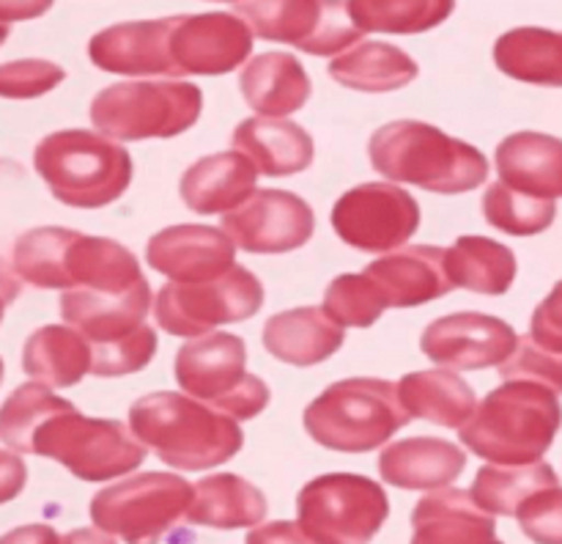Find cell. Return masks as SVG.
<instances>
[{
  "label": "cell",
  "mask_w": 562,
  "mask_h": 544,
  "mask_svg": "<svg viewBox=\"0 0 562 544\" xmlns=\"http://www.w3.org/2000/svg\"><path fill=\"white\" fill-rule=\"evenodd\" d=\"M130 429L146 448L176 470H209L239 454V421L179 393L157 390L130 407Z\"/></svg>",
  "instance_id": "1"
},
{
  "label": "cell",
  "mask_w": 562,
  "mask_h": 544,
  "mask_svg": "<svg viewBox=\"0 0 562 544\" xmlns=\"http://www.w3.org/2000/svg\"><path fill=\"white\" fill-rule=\"evenodd\" d=\"M560 426L562 407L554 390L536 382H505L481 401L461 429V443L494 465H536L552 448Z\"/></svg>",
  "instance_id": "2"
},
{
  "label": "cell",
  "mask_w": 562,
  "mask_h": 544,
  "mask_svg": "<svg viewBox=\"0 0 562 544\" xmlns=\"http://www.w3.org/2000/svg\"><path fill=\"white\" fill-rule=\"evenodd\" d=\"M371 165L390 181L428 192H467L486 181L488 163L475 146L445 135L426 121H390L368 143Z\"/></svg>",
  "instance_id": "3"
},
{
  "label": "cell",
  "mask_w": 562,
  "mask_h": 544,
  "mask_svg": "<svg viewBox=\"0 0 562 544\" xmlns=\"http://www.w3.org/2000/svg\"><path fill=\"white\" fill-rule=\"evenodd\" d=\"M409 421L398 385L376 377L340 379L305 410V432L340 454H368Z\"/></svg>",
  "instance_id": "4"
},
{
  "label": "cell",
  "mask_w": 562,
  "mask_h": 544,
  "mask_svg": "<svg viewBox=\"0 0 562 544\" xmlns=\"http://www.w3.org/2000/svg\"><path fill=\"white\" fill-rule=\"evenodd\" d=\"M33 168L60 203L102 209L119 201L132 181V157L124 146L88 130H64L42 137Z\"/></svg>",
  "instance_id": "5"
},
{
  "label": "cell",
  "mask_w": 562,
  "mask_h": 544,
  "mask_svg": "<svg viewBox=\"0 0 562 544\" xmlns=\"http://www.w3.org/2000/svg\"><path fill=\"white\" fill-rule=\"evenodd\" d=\"M203 110V93L187 80L115 82L93 97L91 124L115 141L176 137L190 130Z\"/></svg>",
  "instance_id": "6"
},
{
  "label": "cell",
  "mask_w": 562,
  "mask_h": 544,
  "mask_svg": "<svg viewBox=\"0 0 562 544\" xmlns=\"http://www.w3.org/2000/svg\"><path fill=\"white\" fill-rule=\"evenodd\" d=\"M247 346L239 335L212 333L192 338L176 355L173 374L179 388L234 421H250L267 410L269 388L247 371Z\"/></svg>",
  "instance_id": "7"
},
{
  "label": "cell",
  "mask_w": 562,
  "mask_h": 544,
  "mask_svg": "<svg viewBox=\"0 0 562 544\" xmlns=\"http://www.w3.org/2000/svg\"><path fill=\"white\" fill-rule=\"evenodd\" d=\"M192 492L195 487L173 473H140L93 495L91 520L126 544H157L190 511Z\"/></svg>",
  "instance_id": "8"
},
{
  "label": "cell",
  "mask_w": 562,
  "mask_h": 544,
  "mask_svg": "<svg viewBox=\"0 0 562 544\" xmlns=\"http://www.w3.org/2000/svg\"><path fill=\"white\" fill-rule=\"evenodd\" d=\"M300 528L316 544H368L390 514L384 489L357 473H327L296 495Z\"/></svg>",
  "instance_id": "9"
},
{
  "label": "cell",
  "mask_w": 562,
  "mask_h": 544,
  "mask_svg": "<svg viewBox=\"0 0 562 544\" xmlns=\"http://www.w3.org/2000/svg\"><path fill=\"white\" fill-rule=\"evenodd\" d=\"M33 454L60 462L82 481H108L137 470L146 445L121 421L86 418L77 410L53 418L33 440Z\"/></svg>",
  "instance_id": "10"
},
{
  "label": "cell",
  "mask_w": 562,
  "mask_h": 544,
  "mask_svg": "<svg viewBox=\"0 0 562 544\" xmlns=\"http://www.w3.org/2000/svg\"><path fill=\"white\" fill-rule=\"evenodd\" d=\"M263 306V286L250 269L234 267L206 284H165L154 300V313L165 333L203 338L220 324L245 322Z\"/></svg>",
  "instance_id": "11"
},
{
  "label": "cell",
  "mask_w": 562,
  "mask_h": 544,
  "mask_svg": "<svg viewBox=\"0 0 562 544\" xmlns=\"http://www.w3.org/2000/svg\"><path fill=\"white\" fill-rule=\"evenodd\" d=\"M420 225V207L398 185L371 181L344 192L333 207V229L346 245L387 253L404 245Z\"/></svg>",
  "instance_id": "12"
},
{
  "label": "cell",
  "mask_w": 562,
  "mask_h": 544,
  "mask_svg": "<svg viewBox=\"0 0 562 544\" xmlns=\"http://www.w3.org/2000/svg\"><path fill=\"white\" fill-rule=\"evenodd\" d=\"M236 14L250 22L252 31L269 42H283L311 55H344L346 47L360 42L362 31L351 25L346 3H313V0H285V3H239Z\"/></svg>",
  "instance_id": "13"
},
{
  "label": "cell",
  "mask_w": 562,
  "mask_h": 544,
  "mask_svg": "<svg viewBox=\"0 0 562 544\" xmlns=\"http://www.w3.org/2000/svg\"><path fill=\"white\" fill-rule=\"evenodd\" d=\"M223 231L247 253H289L311 240L316 214L294 192L258 190L239 209L223 214Z\"/></svg>",
  "instance_id": "14"
},
{
  "label": "cell",
  "mask_w": 562,
  "mask_h": 544,
  "mask_svg": "<svg viewBox=\"0 0 562 544\" xmlns=\"http://www.w3.org/2000/svg\"><path fill=\"white\" fill-rule=\"evenodd\" d=\"M420 346L437 366L475 371L508 363L519 346V335L503 319L461 311L428 324L423 330Z\"/></svg>",
  "instance_id": "15"
},
{
  "label": "cell",
  "mask_w": 562,
  "mask_h": 544,
  "mask_svg": "<svg viewBox=\"0 0 562 544\" xmlns=\"http://www.w3.org/2000/svg\"><path fill=\"white\" fill-rule=\"evenodd\" d=\"M252 53V31L239 14L209 11V14L176 16L170 36V58L179 77L228 75Z\"/></svg>",
  "instance_id": "16"
},
{
  "label": "cell",
  "mask_w": 562,
  "mask_h": 544,
  "mask_svg": "<svg viewBox=\"0 0 562 544\" xmlns=\"http://www.w3.org/2000/svg\"><path fill=\"white\" fill-rule=\"evenodd\" d=\"M236 245L225 231L212 225H170L154 234L146 245V262L151 269L173 278V284H206L228 275Z\"/></svg>",
  "instance_id": "17"
},
{
  "label": "cell",
  "mask_w": 562,
  "mask_h": 544,
  "mask_svg": "<svg viewBox=\"0 0 562 544\" xmlns=\"http://www.w3.org/2000/svg\"><path fill=\"white\" fill-rule=\"evenodd\" d=\"M176 16L143 22H121V25L104 27L88 44L93 66L110 71V75L126 77H176L173 58H170V36H173Z\"/></svg>",
  "instance_id": "18"
},
{
  "label": "cell",
  "mask_w": 562,
  "mask_h": 544,
  "mask_svg": "<svg viewBox=\"0 0 562 544\" xmlns=\"http://www.w3.org/2000/svg\"><path fill=\"white\" fill-rule=\"evenodd\" d=\"M151 311V289L143 280L124 295H102V291L71 289L60 295V317L93 346L113 344L137 333Z\"/></svg>",
  "instance_id": "19"
},
{
  "label": "cell",
  "mask_w": 562,
  "mask_h": 544,
  "mask_svg": "<svg viewBox=\"0 0 562 544\" xmlns=\"http://www.w3.org/2000/svg\"><path fill=\"white\" fill-rule=\"evenodd\" d=\"M445 247L434 245L404 247L368 264L366 275L373 280L387 308L423 306L453 289L445 267Z\"/></svg>",
  "instance_id": "20"
},
{
  "label": "cell",
  "mask_w": 562,
  "mask_h": 544,
  "mask_svg": "<svg viewBox=\"0 0 562 544\" xmlns=\"http://www.w3.org/2000/svg\"><path fill=\"white\" fill-rule=\"evenodd\" d=\"M412 544H503L497 522L467 489H437L412 511Z\"/></svg>",
  "instance_id": "21"
},
{
  "label": "cell",
  "mask_w": 562,
  "mask_h": 544,
  "mask_svg": "<svg viewBox=\"0 0 562 544\" xmlns=\"http://www.w3.org/2000/svg\"><path fill=\"white\" fill-rule=\"evenodd\" d=\"M256 181L258 168L245 154H209L181 176V198L198 214H231L256 196Z\"/></svg>",
  "instance_id": "22"
},
{
  "label": "cell",
  "mask_w": 562,
  "mask_h": 544,
  "mask_svg": "<svg viewBox=\"0 0 562 544\" xmlns=\"http://www.w3.org/2000/svg\"><path fill=\"white\" fill-rule=\"evenodd\" d=\"M467 454L439 437H409L387 445L379 456V473L398 489H439L464 473Z\"/></svg>",
  "instance_id": "23"
},
{
  "label": "cell",
  "mask_w": 562,
  "mask_h": 544,
  "mask_svg": "<svg viewBox=\"0 0 562 544\" xmlns=\"http://www.w3.org/2000/svg\"><path fill=\"white\" fill-rule=\"evenodd\" d=\"M239 88L245 102L261 119H280L305 108L313 86L300 58L289 53H261L241 69Z\"/></svg>",
  "instance_id": "24"
},
{
  "label": "cell",
  "mask_w": 562,
  "mask_h": 544,
  "mask_svg": "<svg viewBox=\"0 0 562 544\" xmlns=\"http://www.w3.org/2000/svg\"><path fill=\"white\" fill-rule=\"evenodd\" d=\"M499 181L536 198L562 196V141L543 132H516L497 146Z\"/></svg>",
  "instance_id": "25"
},
{
  "label": "cell",
  "mask_w": 562,
  "mask_h": 544,
  "mask_svg": "<svg viewBox=\"0 0 562 544\" xmlns=\"http://www.w3.org/2000/svg\"><path fill=\"white\" fill-rule=\"evenodd\" d=\"M234 152L245 154L258 174L291 176L311 168L313 146L311 132L285 119H245L234 130Z\"/></svg>",
  "instance_id": "26"
},
{
  "label": "cell",
  "mask_w": 562,
  "mask_h": 544,
  "mask_svg": "<svg viewBox=\"0 0 562 544\" xmlns=\"http://www.w3.org/2000/svg\"><path fill=\"white\" fill-rule=\"evenodd\" d=\"M344 338V327L316 306L274 313L263 327V346L269 355L302 368L327 360L340 349Z\"/></svg>",
  "instance_id": "27"
},
{
  "label": "cell",
  "mask_w": 562,
  "mask_h": 544,
  "mask_svg": "<svg viewBox=\"0 0 562 544\" xmlns=\"http://www.w3.org/2000/svg\"><path fill=\"white\" fill-rule=\"evenodd\" d=\"M66 280H69V291L86 289L102 291V295H124L146 278L137 258L124 245L77 231L66 253Z\"/></svg>",
  "instance_id": "28"
},
{
  "label": "cell",
  "mask_w": 562,
  "mask_h": 544,
  "mask_svg": "<svg viewBox=\"0 0 562 544\" xmlns=\"http://www.w3.org/2000/svg\"><path fill=\"white\" fill-rule=\"evenodd\" d=\"M91 344L69 324H44L22 349V371L49 388H71L91 374Z\"/></svg>",
  "instance_id": "29"
},
{
  "label": "cell",
  "mask_w": 562,
  "mask_h": 544,
  "mask_svg": "<svg viewBox=\"0 0 562 544\" xmlns=\"http://www.w3.org/2000/svg\"><path fill=\"white\" fill-rule=\"evenodd\" d=\"M398 393L412 418H423V421L459 429V432L477 410L475 390L450 368L406 374L398 382Z\"/></svg>",
  "instance_id": "30"
},
{
  "label": "cell",
  "mask_w": 562,
  "mask_h": 544,
  "mask_svg": "<svg viewBox=\"0 0 562 544\" xmlns=\"http://www.w3.org/2000/svg\"><path fill=\"white\" fill-rule=\"evenodd\" d=\"M267 511L269 506L261 489L252 487L236 473H217V476H206L195 484L187 520L195 525L234 531V528L258 525Z\"/></svg>",
  "instance_id": "31"
},
{
  "label": "cell",
  "mask_w": 562,
  "mask_h": 544,
  "mask_svg": "<svg viewBox=\"0 0 562 544\" xmlns=\"http://www.w3.org/2000/svg\"><path fill=\"white\" fill-rule=\"evenodd\" d=\"M450 284L477 295H505L516 278V256L488 236H459L445 253Z\"/></svg>",
  "instance_id": "32"
},
{
  "label": "cell",
  "mask_w": 562,
  "mask_h": 544,
  "mask_svg": "<svg viewBox=\"0 0 562 544\" xmlns=\"http://www.w3.org/2000/svg\"><path fill=\"white\" fill-rule=\"evenodd\" d=\"M415 58L387 42H366L329 64V75L346 88L366 93H387L409 86L417 77Z\"/></svg>",
  "instance_id": "33"
},
{
  "label": "cell",
  "mask_w": 562,
  "mask_h": 544,
  "mask_svg": "<svg viewBox=\"0 0 562 544\" xmlns=\"http://www.w3.org/2000/svg\"><path fill=\"white\" fill-rule=\"evenodd\" d=\"M499 71L536 86H562V33L547 27H516L494 44Z\"/></svg>",
  "instance_id": "34"
},
{
  "label": "cell",
  "mask_w": 562,
  "mask_h": 544,
  "mask_svg": "<svg viewBox=\"0 0 562 544\" xmlns=\"http://www.w3.org/2000/svg\"><path fill=\"white\" fill-rule=\"evenodd\" d=\"M560 476L554 473L552 465L547 462H536V465H519V467H503V465H486L477 470L475 484H472V498L483 511L492 514H519L521 506L538 492L547 489H558Z\"/></svg>",
  "instance_id": "35"
},
{
  "label": "cell",
  "mask_w": 562,
  "mask_h": 544,
  "mask_svg": "<svg viewBox=\"0 0 562 544\" xmlns=\"http://www.w3.org/2000/svg\"><path fill=\"white\" fill-rule=\"evenodd\" d=\"M77 231L60 229V225H42L31 229L14 242L11 253V269L16 278L36 289H64L69 291L66 280V253L75 242Z\"/></svg>",
  "instance_id": "36"
},
{
  "label": "cell",
  "mask_w": 562,
  "mask_h": 544,
  "mask_svg": "<svg viewBox=\"0 0 562 544\" xmlns=\"http://www.w3.org/2000/svg\"><path fill=\"white\" fill-rule=\"evenodd\" d=\"M77 410L47 385L25 382L0 404V440L16 454H33V440L53 418Z\"/></svg>",
  "instance_id": "37"
},
{
  "label": "cell",
  "mask_w": 562,
  "mask_h": 544,
  "mask_svg": "<svg viewBox=\"0 0 562 544\" xmlns=\"http://www.w3.org/2000/svg\"><path fill=\"white\" fill-rule=\"evenodd\" d=\"M346 5L357 31L371 33H423L453 14L450 0H355Z\"/></svg>",
  "instance_id": "38"
},
{
  "label": "cell",
  "mask_w": 562,
  "mask_h": 544,
  "mask_svg": "<svg viewBox=\"0 0 562 544\" xmlns=\"http://www.w3.org/2000/svg\"><path fill=\"white\" fill-rule=\"evenodd\" d=\"M483 212L494 229L514 236H532L547 231L554 223L558 207L549 198L527 196V192L510 190L508 185L497 181L486 190L483 198Z\"/></svg>",
  "instance_id": "39"
},
{
  "label": "cell",
  "mask_w": 562,
  "mask_h": 544,
  "mask_svg": "<svg viewBox=\"0 0 562 544\" xmlns=\"http://www.w3.org/2000/svg\"><path fill=\"white\" fill-rule=\"evenodd\" d=\"M384 308L387 302L366 273L338 275L324 295V311L340 327H371L379 322Z\"/></svg>",
  "instance_id": "40"
},
{
  "label": "cell",
  "mask_w": 562,
  "mask_h": 544,
  "mask_svg": "<svg viewBox=\"0 0 562 544\" xmlns=\"http://www.w3.org/2000/svg\"><path fill=\"white\" fill-rule=\"evenodd\" d=\"M157 355V333L148 324H143L137 333L113 344L93 346V377H124V374L143 371Z\"/></svg>",
  "instance_id": "41"
},
{
  "label": "cell",
  "mask_w": 562,
  "mask_h": 544,
  "mask_svg": "<svg viewBox=\"0 0 562 544\" xmlns=\"http://www.w3.org/2000/svg\"><path fill=\"white\" fill-rule=\"evenodd\" d=\"M499 374L505 382H536L562 393V355L543 349L530 335L519 338V346L510 360L499 366Z\"/></svg>",
  "instance_id": "42"
},
{
  "label": "cell",
  "mask_w": 562,
  "mask_h": 544,
  "mask_svg": "<svg viewBox=\"0 0 562 544\" xmlns=\"http://www.w3.org/2000/svg\"><path fill=\"white\" fill-rule=\"evenodd\" d=\"M66 80L58 64L44 58H20L0 66V97L3 99H36L53 91Z\"/></svg>",
  "instance_id": "43"
},
{
  "label": "cell",
  "mask_w": 562,
  "mask_h": 544,
  "mask_svg": "<svg viewBox=\"0 0 562 544\" xmlns=\"http://www.w3.org/2000/svg\"><path fill=\"white\" fill-rule=\"evenodd\" d=\"M516 517L536 544H562V487L538 492Z\"/></svg>",
  "instance_id": "44"
},
{
  "label": "cell",
  "mask_w": 562,
  "mask_h": 544,
  "mask_svg": "<svg viewBox=\"0 0 562 544\" xmlns=\"http://www.w3.org/2000/svg\"><path fill=\"white\" fill-rule=\"evenodd\" d=\"M530 338L543 349L562 355V280L532 313Z\"/></svg>",
  "instance_id": "45"
},
{
  "label": "cell",
  "mask_w": 562,
  "mask_h": 544,
  "mask_svg": "<svg viewBox=\"0 0 562 544\" xmlns=\"http://www.w3.org/2000/svg\"><path fill=\"white\" fill-rule=\"evenodd\" d=\"M247 544H316L300 522H267L247 533Z\"/></svg>",
  "instance_id": "46"
},
{
  "label": "cell",
  "mask_w": 562,
  "mask_h": 544,
  "mask_svg": "<svg viewBox=\"0 0 562 544\" xmlns=\"http://www.w3.org/2000/svg\"><path fill=\"white\" fill-rule=\"evenodd\" d=\"M25 481L27 467L22 456L11 454V451H0V506L14 500L25 489Z\"/></svg>",
  "instance_id": "47"
},
{
  "label": "cell",
  "mask_w": 562,
  "mask_h": 544,
  "mask_svg": "<svg viewBox=\"0 0 562 544\" xmlns=\"http://www.w3.org/2000/svg\"><path fill=\"white\" fill-rule=\"evenodd\" d=\"M0 544H64V539L58 536V531H55L53 525L36 522V525H22L3 533V536H0Z\"/></svg>",
  "instance_id": "48"
},
{
  "label": "cell",
  "mask_w": 562,
  "mask_h": 544,
  "mask_svg": "<svg viewBox=\"0 0 562 544\" xmlns=\"http://www.w3.org/2000/svg\"><path fill=\"white\" fill-rule=\"evenodd\" d=\"M16 297H20V278H16V275L5 267L3 258H0V322H3L5 306H11Z\"/></svg>",
  "instance_id": "49"
},
{
  "label": "cell",
  "mask_w": 562,
  "mask_h": 544,
  "mask_svg": "<svg viewBox=\"0 0 562 544\" xmlns=\"http://www.w3.org/2000/svg\"><path fill=\"white\" fill-rule=\"evenodd\" d=\"M49 9V3H0V25L11 20H27Z\"/></svg>",
  "instance_id": "50"
},
{
  "label": "cell",
  "mask_w": 562,
  "mask_h": 544,
  "mask_svg": "<svg viewBox=\"0 0 562 544\" xmlns=\"http://www.w3.org/2000/svg\"><path fill=\"white\" fill-rule=\"evenodd\" d=\"M64 544H115L108 533L93 531V528H80V531H71L64 536Z\"/></svg>",
  "instance_id": "51"
},
{
  "label": "cell",
  "mask_w": 562,
  "mask_h": 544,
  "mask_svg": "<svg viewBox=\"0 0 562 544\" xmlns=\"http://www.w3.org/2000/svg\"><path fill=\"white\" fill-rule=\"evenodd\" d=\"M5 38H9V25H0V44H3Z\"/></svg>",
  "instance_id": "52"
},
{
  "label": "cell",
  "mask_w": 562,
  "mask_h": 544,
  "mask_svg": "<svg viewBox=\"0 0 562 544\" xmlns=\"http://www.w3.org/2000/svg\"><path fill=\"white\" fill-rule=\"evenodd\" d=\"M0 382H3V360H0Z\"/></svg>",
  "instance_id": "53"
}]
</instances>
